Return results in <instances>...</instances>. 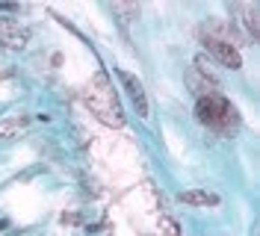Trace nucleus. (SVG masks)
<instances>
[{
	"label": "nucleus",
	"instance_id": "5",
	"mask_svg": "<svg viewBox=\"0 0 260 236\" xmlns=\"http://www.w3.org/2000/svg\"><path fill=\"white\" fill-rule=\"evenodd\" d=\"M27 115H9V118H3L0 121V142H12L18 139L24 130H27Z\"/></svg>",
	"mask_w": 260,
	"mask_h": 236
},
{
	"label": "nucleus",
	"instance_id": "3",
	"mask_svg": "<svg viewBox=\"0 0 260 236\" xmlns=\"http://www.w3.org/2000/svg\"><path fill=\"white\" fill-rule=\"evenodd\" d=\"M204 47H207V50H210V53H213V56H216L222 65H225V68H240V65H243L240 50L231 45L225 36H219V32H216V27L204 32Z\"/></svg>",
	"mask_w": 260,
	"mask_h": 236
},
{
	"label": "nucleus",
	"instance_id": "7",
	"mask_svg": "<svg viewBox=\"0 0 260 236\" xmlns=\"http://www.w3.org/2000/svg\"><path fill=\"white\" fill-rule=\"evenodd\" d=\"M180 201L183 204H198V207H213L219 204V195H213V192H183Z\"/></svg>",
	"mask_w": 260,
	"mask_h": 236
},
{
	"label": "nucleus",
	"instance_id": "4",
	"mask_svg": "<svg viewBox=\"0 0 260 236\" xmlns=\"http://www.w3.org/2000/svg\"><path fill=\"white\" fill-rule=\"evenodd\" d=\"M118 80H121L124 92L130 94V100L136 104L139 115H142V118H148V97H145V89H142V86L136 83V77H133V74H127V71H118Z\"/></svg>",
	"mask_w": 260,
	"mask_h": 236
},
{
	"label": "nucleus",
	"instance_id": "2",
	"mask_svg": "<svg viewBox=\"0 0 260 236\" xmlns=\"http://www.w3.org/2000/svg\"><path fill=\"white\" fill-rule=\"evenodd\" d=\"M86 104H89V110L95 112L104 124L121 127V121H124V118H121V107H118L113 89H110V83L104 77H98L95 83H92V89L86 94Z\"/></svg>",
	"mask_w": 260,
	"mask_h": 236
},
{
	"label": "nucleus",
	"instance_id": "1",
	"mask_svg": "<svg viewBox=\"0 0 260 236\" xmlns=\"http://www.w3.org/2000/svg\"><path fill=\"white\" fill-rule=\"evenodd\" d=\"M195 115L201 118V124L213 127V130H222V133L237 127V110L222 94H201L198 107H195Z\"/></svg>",
	"mask_w": 260,
	"mask_h": 236
},
{
	"label": "nucleus",
	"instance_id": "6",
	"mask_svg": "<svg viewBox=\"0 0 260 236\" xmlns=\"http://www.w3.org/2000/svg\"><path fill=\"white\" fill-rule=\"evenodd\" d=\"M0 42H3L6 47H24L27 30H21V27H15V24H3V27H0Z\"/></svg>",
	"mask_w": 260,
	"mask_h": 236
}]
</instances>
